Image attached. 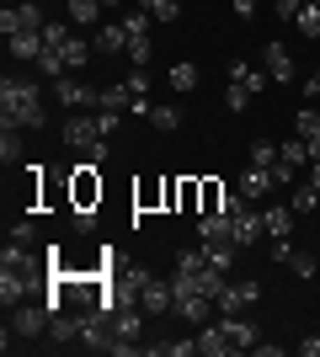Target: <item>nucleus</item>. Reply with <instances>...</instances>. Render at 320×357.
Here are the masks:
<instances>
[{"instance_id": "47", "label": "nucleus", "mask_w": 320, "mask_h": 357, "mask_svg": "<svg viewBox=\"0 0 320 357\" xmlns=\"http://www.w3.org/2000/svg\"><path fill=\"white\" fill-rule=\"evenodd\" d=\"M229 6H235V16H241V22H251V16H257V0H229Z\"/></svg>"}, {"instance_id": "24", "label": "nucleus", "mask_w": 320, "mask_h": 357, "mask_svg": "<svg viewBox=\"0 0 320 357\" xmlns=\"http://www.w3.org/2000/svg\"><path fill=\"white\" fill-rule=\"evenodd\" d=\"M0 160L6 165L22 160V128H11V123H0Z\"/></svg>"}, {"instance_id": "51", "label": "nucleus", "mask_w": 320, "mask_h": 357, "mask_svg": "<svg viewBox=\"0 0 320 357\" xmlns=\"http://www.w3.org/2000/svg\"><path fill=\"white\" fill-rule=\"evenodd\" d=\"M305 91H310V96H320V70L310 75V86H305Z\"/></svg>"}, {"instance_id": "44", "label": "nucleus", "mask_w": 320, "mask_h": 357, "mask_svg": "<svg viewBox=\"0 0 320 357\" xmlns=\"http://www.w3.org/2000/svg\"><path fill=\"white\" fill-rule=\"evenodd\" d=\"M123 112H96V128H102V139H112V128H118Z\"/></svg>"}, {"instance_id": "26", "label": "nucleus", "mask_w": 320, "mask_h": 357, "mask_svg": "<svg viewBox=\"0 0 320 357\" xmlns=\"http://www.w3.org/2000/svg\"><path fill=\"white\" fill-rule=\"evenodd\" d=\"M59 54H64V64H70V75H75L80 64L91 59V43H86V38H70V43H59Z\"/></svg>"}, {"instance_id": "4", "label": "nucleus", "mask_w": 320, "mask_h": 357, "mask_svg": "<svg viewBox=\"0 0 320 357\" xmlns=\"http://www.w3.org/2000/svg\"><path fill=\"white\" fill-rule=\"evenodd\" d=\"M171 310L182 314L187 326H208V320H213V310H219V304H213L208 294H198V288H176V304H171Z\"/></svg>"}, {"instance_id": "10", "label": "nucleus", "mask_w": 320, "mask_h": 357, "mask_svg": "<svg viewBox=\"0 0 320 357\" xmlns=\"http://www.w3.org/2000/svg\"><path fill=\"white\" fill-rule=\"evenodd\" d=\"M277 181H273V171H267V165H245L241 171V181H235V192L245 197V203H261V197L273 192Z\"/></svg>"}, {"instance_id": "41", "label": "nucleus", "mask_w": 320, "mask_h": 357, "mask_svg": "<svg viewBox=\"0 0 320 357\" xmlns=\"http://www.w3.org/2000/svg\"><path fill=\"white\" fill-rule=\"evenodd\" d=\"M289 267L299 272V278H315V256H310V251H294V256H289Z\"/></svg>"}, {"instance_id": "18", "label": "nucleus", "mask_w": 320, "mask_h": 357, "mask_svg": "<svg viewBox=\"0 0 320 357\" xmlns=\"http://www.w3.org/2000/svg\"><path fill=\"white\" fill-rule=\"evenodd\" d=\"M96 54H128V27H123V22L102 27L96 32Z\"/></svg>"}, {"instance_id": "29", "label": "nucleus", "mask_w": 320, "mask_h": 357, "mask_svg": "<svg viewBox=\"0 0 320 357\" xmlns=\"http://www.w3.org/2000/svg\"><path fill=\"white\" fill-rule=\"evenodd\" d=\"M294 27L305 32V38H320V6L310 0V6H299V16H294Z\"/></svg>"}, {"instance_id": "48", "label": "nucleus", "mask_w": 320, "mask_h": 357, "mask_svg": "<svg viewBox=\"0 0 320 357\" xmlns=\"http://www.w3.org/2000/svg\"><path fill=\"white\" fill-rule=\"evenodd\" d=\"M91 224H96V213H91V208H75V229H80V235H86Z\"/></svg>"}, {"instance_id": "13", "label": "nucleus", "mask_w": 320, "mask_h": 357, "mask_svg": "<svg viewBox=\"0 0 320 357\" xmlns=\"http://www.w3.org/2000/svg\"><path fill=\"white\" fill-rule=\"evenodd\" d=\"M0 272H22V278H32V283H38V256H27V245H22V240H11V245L0 251Z\"/></svg>"}, {"instance_id": "50", "label": "nucleus", "mask_w": 320, "mask_h": 357, "mask_svg": "<svg viewBox=\"0 0 320 357\" xmlns=\"http://www.w3.org/2000/svg\"><path fill=\"white\" fill-rule=\"evenodd\" d=\"M310 187L320 192V160H310Z\"/></svg>"}, {"instance_id": "14", "label": "nucleus", "mask_w": 320, "mask_h": 357, "mask_svg": "<svg viewBox=\"0 0 320 357\" xmlns=\"http://www.w3.org/2000/svg\"><path fill=\"white\" fill-rule=\"evenodd\" d=\"M134 96H139V91L128 86V80H118V86H96V112H128Z\"/></svg>"}, {"instance_id": "27", "label": "nucleus", "mask_w": 320, "mask_h": 357, "mask_svg": "<svg viewBox=\"0 0 320 357\" xmlns=\"http://www.w3.org/2000/svg\"><path fill=\"white\" fill-rule=\"evenodd\" d=\"M251 96H257V91L241 86V80H229V86H224V107H229V112H245V107H251Z\"/></svg>"}, {"instance_id": "32", "label": "nucleus", "mask_w": 320, "mask_h": 357, "mask_svg": "<svg viewBox=\"0 0 320 357\" xmlns=\"http://www.w3.org/2000/svg\"><path fill=\"white\" fill-rule=\"evenodd\" d=\"M150 22H155L150 11H128V16H123V27H128V43H134V38H150Z\"/></svg>"}, {"instance_id": "11", "label": "nucleus", "mask_w": 320, "mask_h": 357, "mask_svg": "<svg viewBox=\"0 0 320 357\" xmlns=\"http://www.w3.org/2000/svg\"><path fill=\"white\" fill-rule=\"evenodd\" d=\"M261 64H267V75H273L277 86H289L294 75H299V64H294V54L283 43H267V48H261Z\"/></svg>"}, {"instance_id": "46", "label": "nucleus", "mask_w": 320, "mask_h": 357, "mask_svg": "<svg viewBox=\"0 0 320 357\" xmlns=\"http://www.w3.org/2000/svg\"><path fill=\"white\" fill-rule=\"evenodd\" d=\"M128 86H134L139 96H150V70H134V75H128Z\"/></svg>"}, {"instance_id": "38", "label": "nucleus", "mask_w": 320, "mask_h": 357, "mask_svg": "<svg viewBox=\"0 0 320 357\" xmlns=\"http://www.w3.org/2000/svg\"><path fill=\"white\" fill-rule=\"evenodd\" d=\"M150 123L171 134V128H182V112H176V107H150Z\"/></svg>"}, {"instance_id": "36", "label": "nucleus", "mask_w": 320, "mask_h": 357, "mask_svg": "<svg viewBox=\"0 0 320 357\" xmlns=\"http://www.w3.org/2000/svg\"><path fill=\"white\" fill-rule=\"evenodd\" d=\"M38 70L59 80V75H70V64H64V54H59V48H43V59H38Z\"/></svg>"}, {"instance_id": "8", "label": "nucleus", "mask_w": 320, "mask_h": 357, "mask_svg": "<svg viewBox=\"0 0 320 357\" xmlns=\"http://www.w3.org/2000/svg\"><path fill=\"white\" fill-rule=\"evenodd\" d=\"M229 235H235V245L245 251V245H257V240L267 235V219H261V213L251 208V203H245L241 213H229Z\"/></svg>"}, {"instance_id": "12", "label": "nucleus", "mask_w": 320, "mask_h": 357, "mask_svg": "<svg viewBox=\"0 0 320 357\" xmlns=\"http://www.w3.org/2000/svg\"><path fill=\"white\" fill-rule=\"evenodd\" d=\"M171 304H176V288L160 283V278H150V283L139 288V310H144V314H166Z\"/></svg>"}, {"instance_id": "1", "label": "nucleus", "mask_w": 320, "mask_h": 357, "mask_svg": "<svg viewBox=\"0 0 320 357\" xmlns=\"http://www.w3.org/2000/svg\"><path fill=\"white\" fill-rule=\"evenodd\" d=\"M0 123H11V128H48L43 86L27 80V75H6L0 80Z\"/></svg>"}, {"instance_id": "23", "label": "nucleus", "mask_w": 320, "mask_h": 357, "mask_svg": "<svg viewBox=\"0 0 320 357\" xmlns=\"http://www.w3.org/2000/svg\"><path fill=\"white\" fill-rule=\"evenodd\" d=\"M229 80H241V86H251L257 96L267 91V70H251L245 59H235V64H229Z\"/></svg>"}, {"instance_id": "19", "label": "nucleus", "mask_w": 320, "mask_h": 357, "mask_svg": "<svg viewBox=\"0 0 320 357\" xmlns=\"http://www.w3.org/2000/svg\"><path fill=\"white\" fill-rule=\"evenodd\" d=\"M166 86H171V91H182V96H187V91L198 86V64H192V59H176V64L166 70Z\"/></svg>"}, {"instance_id": "37", "label": "nucleus", "mask_w": 320, "mask_h": 357, "mask_svg": "<svg viewBox=\"0 0 320 357\" xmlns=\"http://www.w3.org/2000/svg\"><path fill=\"white\" fill-rule=\"evenodd\" d=\"M251 165H267V171L277 165V144L273 139H257V144H251Z\"/></svg>"}, {"instance_id": "15", "label": "nucleus", "mask_w": 320, "mask_h": 357, "mask_svg": "<svg viewBox=\"0 0 320 357\" xmlns=\"http://www.w3.org/2000/svg\"><path fill=\"white\" fill-rule=\"evenodd\" d=\"M96 197H102V181H96V165H75V208H91Z\"/></svg>"}, {"instance_id": "17", "label": "nucleus", "mask_w": 320, "mask_h": 357, "mask_svg": "<svg viewBox=\"0 0 320 357\" xmlns=\"http://www.w3.org/2000/svg\"><path fill=\"white\" fill-rule=\"evenodd\" d=\"M203 256H208V267L229 272V267H235V256H241V245H235V240H203Z\"/></svg>"}, {"instance_id": "53", "label": "nucleus", "mask_w": 320, "mask_h": 357, "mask_svg": "<svg viewBox=\"0 0 320 357\" xmlns=\"http://www.w3.org/2000/svg\"><path fill=\"white\" fill-rule=\"evenodd\" d=\"M315 6H320V0H315Z\"/></svg>"}, {"instance_id": "43", "label": "nucleus", "mask_w": 320, "mask_h": 357, "mask_svg": "<svg viewBox=\"0 0 320 357\" xmlns=\"http://www.w3.org/2000/svg\"><path fill=\"white\" fill-rule=\"evenodd\" d=\"M32 235H38V224H32V219H16V224H11V240H22V245H27Z\"/></svg>"}, {"instance_id": "21", "label": "nucleus", "mask_w": 320, "mask_h": 357, "mask_svg": "<svg viewBox=\"0 0 320 357\" xmlns=\"http://www.w3.org/2000/svg\"><path fill=\"white\" fill-rule=\"evenodd\" d=\"M198 352L203 357H224V352H235V347L224 342V331H219V326H203L198 331Z\"/></svg>"}, {"instance_id": "33", "label": "nucleus", "mask_w": 320, "mask_h": 357, "mask_svg": "<svg viewBox=\"0 0 320 357\" xmlns=\"http://www.w3.org/2000/svg\"><path fill=\"white\" fill-rule=\"evenodd\" d=\"M96 6H102V0H70V22H75V27H91Z\"/></svg>"}, {"instance_id": "16", "label": "nucleus", "mask_w": 320, "mask_h": 357, "mask_svg": "<svg viewBox=\"0 0 320 357\" xmlns=\"http://www.w3.org/2000/svg\"><path fill=\"white\" fill-rule=\"evenodd\" d=\"M6 48H11V59H32V64H38V59H43V32H16V38H6Z\"/></svg>"}, {"instance_id": "49", "label": "nucleus", "mask_w": 320, "mask_h": 357, "mask_svg": "<svg viewBox=\"0 0 320 357\" xmlns=\"http://www.w3.org/2000/svg\"><path fill=\"white\" fill-rule=\"evenodd\" d=\"M299 357H320V336H305V342H299Z\"/></svg>"}, {"instance_id": "34", "label": "nucleus", "mask_w": 320, "mask_h": 357, "mask_svg": "<svg viewBox=\"0 0 320 357\" xmlns=\"http://www.w3.org/2000/svg\"><path fill=\"white\" fill-rule=\"evenodd\" d=\"M315 208H320L315 187H310V181H305V187H294V213H315Z\"/></svg>"}, {"instance_id": "52", "label": "nucleus", "mask_w": 320, "mask_h": 357, "mask_svg": "<svg viewBox=\"0 0 320 357\" xmlns=\"http://www.w3.org/2000/svg\"><path fill=\"white\" fill-rule=\"evenodd\" d=\"M102 6H118V0H102Z\"/></svg>"}, {"instance_id": "40", "label": "nucleus", "mask_w": 320, "mask_h": 357, "mask_svg": "<svg viewBox=\"0 0 320 357\" xmlns=\"http://www.w3.org/2000/svg\"><path fill=\"white\" fill-rule=\"evenodd\" d=\"M150 54H155L150 38H134V43H128V59H134V70H144V64H150Z\"/></svg>"}, {"instance_id": "42", "label": "nucleus", "mask_w": 320, "mask_h": 357, "mask_svg": "<svg viewBox=\"0 0 320 357\" xmlns=\"http://www.w3.org/2000/svg\"><path fill=\"white\" fill-rule=\"evenodd\" d=\"M299 6H305V0H273L277 22H294V16H299Z\"/></svg>"}, {"instance_id": "25", "label": "nucleus", "mask_w": 320, "mask_h": 357, "mask_svg": "<svg viewBox=\"0 0 320 357\" xmlns=\"http://www.w3.org/2000/svg\"><path fill=\"white\" fill-rule=\"evenodd\" d=\"M112 331H118V336H128V342H139V310H134V304H118Z\"/></svg>"}, {"instance_id": "7", "label": "nucleus", "mask_w": 320, "mask_h": 357, "mask_svg": "<svg viewBox=\"0 0 320 357\" xmlns=\"http://www.w3.org/2000/svg\"><path fill=\"white\" fill-rule=\"evenodd\" d=\"M219 331H224V342L235 347V352H257V342H261L257 320H245V314H224V320H219Z\"/></svg>"}, {"instance_id": "28", "label": "nucleus", "mask_w": 320, "mask_h": 357, "mask_svg": "<svg viewBox=\"0 0 320 357\" xmlns=\"http://www.w3.org/2000/svg\"><path fill=\"white\" fill-rule=\"evenodd\" d=\"M277 160H289V165L305 171V165H310V144H305V139H289V144H277Z\"/></svg>"}, {"instance_id": "45", "label": "nucleus", "mask_w": 320, "mask_h": 357, "mask_svg": "<svg viewBox=\"0 0 320 357\" xmlns=\"http://www.w3.org/2000/svg\"><path fill=\"white\" fill-rule=\"evenodd\" d=\"M294 176H299V165H289V160L273 165V181H277V187H283V181H294Z\"/></svg>"}, {"instance_id": "2", "label": "nucleus", "mask_w": 320, "mask_h": 357, "mask_svg": "<svg viewBox=\"0 0 320 357\" xmlns=\"http://www.w3.org/2000/svg\"><path fill=\"white\" fill-rule=\"evenodd\" d=\"M59 128H64V144L80 149V155H86L91 165H102V160H107V139H102V128H96L91 112H70Z\"/></svg>"}, {"instance_id": "20", "label": "nucleus", "mask_w": 320, "mask_h": 357, "mask_svg": "<svg viewBox=\"0 0 320 357\" xmlns=\"http://www.w3.org/2000/svg\"><path fill=\"white\" fill-rule=\"evenodd\" d=\"M261 219H267V235H273V240H289L294 235V203H289V208H267Z\"/></svg>"}, {"instance_id": "9", "label": "nucleus", "mask_w": 320, "mask_h": 357, "mask_svg": "<svg viewBox=\"0 0 320 357\" xmlns=\"http://www.w3.org/2000/svg\"><path fill=\"white\" fill-rule=\"evenodd\" d=\"M48 320H54L48 304H16V310H11V331H16V336H27V342H32V336H43Z\"/></svg>"}, {"instance_id": "39", "label": "nucleus", "mask_w": 320, "mask_h": 357, "mask_svg": "<svg viewBox=\"0 0 320 357\" xmlns=\"http://www.w3.org/2000/svg\"><path fill=\"white\" fill-rule=\"evenodd\" d=\"M224 208V187L219 181H203V213H219Z\"/></svg>"}, {"instance_id": "22", "label": "nucleus", "mask_w": 320, "mask_h": 357, "mask_svg": "<svg viewBox=\"0 0 320 357\" xmlns=\"http://www.w3.org/2000/svg\"><path fill=\"white\" fill-rule=\"evenodd\" d=\"M198 235L203 240H235L229 235V213H198Z\"/></svg>"}, {"instance_id": "31", "label": "nucleus", "mask_w": 320, "mask_h": 357, "mask_svg": "<svg viewBox=\"0 0 320 357\" xmlns=\"http://www.w3.org/2000/svg\"><path fill=\"white\" fill-rule=\"evenodd\" d=\"M70 38H75V22H43V43H48V48L70 43Z\"/></svg>"}, {"instance_id": "6", "label": "nucleus", "mask_w": 320, "mask_h": 357, "mask_svg": "<svg viewBox=\"0 0 320 357\" xmlns=\"http://www.w3.org/2000/svg\"><path fill=\"white\" fill-rule=\"evenodd\" d=\"M54 96H59V107H70V112H96V86H80L75 75H59V80H54Z\"/></svg>"}, {"instance_id": "5", "label": "nucleus", "mask_w": 320, "mask_h": 357, "mask_svg": "<svg viewBox=\"0 0 320 357\" xmlns=\"http://www.w3.org/2000/svg\"><path fill=\"white\" fill-rule=\"evenodd\" d=\"M43 22H48V16L38 11L32 0H22V6H6V11H0V32H6V38H16V32H43Z\"/></svg>"}, {"instance_id": "30", "label": "nucleus", "mask_w": 320, "mask_h": 357, "mask_svg": "<svg viewBox=\"0 0 320 357\" xmlns=\"http://www.w3.org/2000/svg\"><path fill=\"white\" fill-rule=\"evenodd\" d=\"M139 11H150L155 22H176V16H182V6H176V0H139Z\"/></svg>"}, {"instance_id": "35", "label": "nucleus", "mask_w": 320, "mask_h": 357, "mask_svg": "<svg viewBox=\"0 0 320 357\" xmlns=\"http://www.w3.org/2000/svg\"><path fill=\"white\" fill-rule=\"evenodd\" d=\"M294 128H299V139H315V134H320V112H315V107H299Z\"/></svg>"}, {"instance_id": "3", "label": "nucleus", "mask_w": 320, "mask_h": 357, "mask_svg": "<svg viewBox=\"0 0 320 357\" xmlns=\"http://www.w3.org/2000/svg\"><path fill=\"white\" fill-rule=\"evenodd\" d=\"M257 304H261V283H257V278L224 283V294H219V310H224V314H251Z\"/></svg>"}]
</instances>
